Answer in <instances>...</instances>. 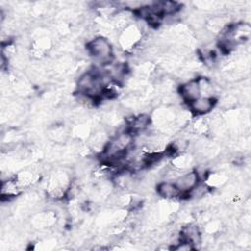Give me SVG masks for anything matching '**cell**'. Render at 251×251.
<instances>
[{"mask_svg":"<svg viewBox=\"0 0 251 251\" xmlns=\"http://www.w3.org/2000/svg\"><path fill=\"white\" fill-rule=\"evenodd\" d=\"M85 47L89 57L101 68L112 64L115 60V49L107 36L96 35L86 42Z\"/></svg>","mask_w":251,"mask_h":251,"instance_id":"6da1fadb","label":"cell"},{"mask_svg":"<svg viewBox=\"0 0 251 251\" xmlns=\"http://www.w3.org/2000/svg\"><path fill=\"white\" fill-rule=\"evenodd\" d=\"M143 38L144 32L142 27L133 22L119 32L117 42L123 51L132 52L141 45Z\"/></svg>","mask_w":251,"mask_h":251,"instance_id":"7a4b0ae2","label":"cell"},{"mask_svg":"<svg viewBox=\"0 0 251 251\" xmlns=\"http://www.w3.org/2000/svg\"><path fill=\"white\" fill-rule=\"evenodd\" d=\"M218 105V97L201 95L186 105L192 117H206L215 110Z\"/></svg>","mask_w":251,"mask_h":251,"instance_id":"3957f363","label":"cell"},{"mask_svg":"<svg viewBox=\"0 0 251 251\" xmlns=\"http://www.w3.org/2000/svg\"><path fill=\"white\" fill-rule=\"evenodd\" d=\"M200 181L201 177L196 169L184 171L175 179V183L179 189L182 197L186 196Z\"/></svg>","mask_w":251,"mask_h":251,"instance_id":"277c9868","label":"cell"},{"mask_svg":"<svg viewBox=\"0 0 251 251\" xmlns=\"http://www.w3.org/2000/svg\"><path fill=\"white\" fill-rule=\"evenodd\" d=\"M177 94L180 97L181 101L186 105L201 96V89L198 77H193L191 79L181 82L177 87Z\"/></svg>","mask_w":251,"mask_h":251,"instance_id":"5b68a950","label":"cell"},{"mask_svg":"<svg viewBox=\"0 0 251 251\" xmlns=\"http://www.w3.org/2000/svg\"><path fill=\"white\" fill-rule=\"evenodd\" d=\"M179 238L189 242L194 249H198L203 242V232L195 223H186L178 232Z\"/></svg>","mask_w":251,"mask_h":251,"instance_id":"8992f818","label":"cell"},{"mask_svg":"<svg viewBox=\"0 0 251 251\" xmlns=\"http://www.w3.org/2000/svg\"><path fill=\"white\" fill-rule=\"evenodd\" d=\"M156 193L163 200H177L182 197L175 181L167 179L157 182Z\"/></svg>","mask_w":251,"mask_h":251,"instance_id":"52a82bcc","label":"cell"}]
</instances>
